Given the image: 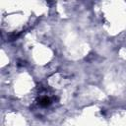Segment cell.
<instances>
[{"instance_id":"6da1fadb","label":"cell","mask_w":126,"mask_h":126,"mask_svg":"<svg viewBox=\"0 0 126 126\" xmlns=\"http://www.w3.org/2000/svg\"><path fill=\"white\" fill-rule=\"evenodd\" d=\"M50 103H51V99H50V97L47 96V95H42V96L39 98V100H38V104H39L40 106H47V105H49Z\"/></svg>"}]
</instances>
